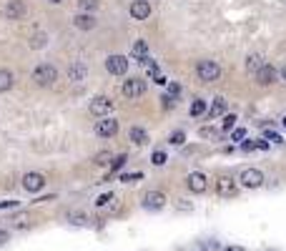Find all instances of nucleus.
Returning <instances> with one entry per match:
<instances>
[{
	"mask_svg": "<svg viewBox=\"0 0 286 251\" xmlns=\"http://www.w3.org/2000/svg\"><path fill=\"white\" fill-rule=\"evenodd\" d=\"M236 121H239V118H236V113H226V116H223V123H221V128H223V131H231V128L236 126Z\"/></svg>",
	"mask_w": 286,
	"mask_h": 251,
	"instance_id": "72a5a7b5",
	"label": "nucleus"
},
{
	"mask_svg": "<svg viewBox=\"0 0 286 251\" xmlns=\"http://www.w3.org/2000/svg\"><path fill=\"white\" fill-rule=\"evenodd\" d=\"M168 143H171V146H183V143H186V133H183V131H173V133L168 136Z\"/></svg>",
	"mask_w": 286,
	"mask_h": 251,
	"instance_id": "c756f323",
	"label": "nucleus"
},
{
	"mask_svg": "<svg viewBox=\"0 0 286 251\" xmlns=\"http://www.w3.org/2000/svg\"><path fill=\"white\" fill-rule=\"evenodd\" d=\"M168 96L178 101V96H181V86H178V83H168Z\"/></svg>",
	"mask_w": 286,
	"mask_h": 251,
	"instance_id": "e433bc0d",
	"label": "nucleus"
},
{
	"mask_svg": "<svg viewBox=\"0 0 286 251\" xmlns=\"http://www.w3.org/2000/svg\"><path fill=\"white\" fill-rule=\"evenodd\" d=\"M261 65H264V61H261L259 56H249V58H246V73L254 78V75L261 70Z\"/></svg>",
	"mask_w": 286,
	"mask_h": 251,
	"instance_id": "5701e85b",
	"label": "nucleus"
},
{
	"mask_svg": "<svg viewBox=\"0 0 286 251\" xmlns=\"http://www.w3.org/2000/svg\"><path fill=\"white\" fill-rule=\"evenodd\" d=\"M236 181L244 188H261L264 186V174H261L259 169H244Z\"/></svg>",
	"mask_w": 286,
	"mask_h": 251,
	"instance_id": "20e7f679",
	"label": "nucleus"
},
{
	"mask_svg": "<svg viewBox=\"0 0 286 251\" xmlns=\"http://www.w3.org/2000/svg\"><path fill=\"white\" fill-rule=\"evenodd\" d=\"M128 138L136 143V146H143V143H148V133L143 131L141 126H131V131H128Z\"/></svg>",
	"mask_w": 286,
	"mask_h": 251,
	"instance_id": "aec40b11",
	"label": "nucleus"
},
{
	"mask_svg": "<svg viewBox=\"0 0 286 251\" xmlns=\"http://www.w3.org/2000/svg\"><path fill=\"white\" fill-rule=\"evenodd\" d=\"M254 78H256V83H259V86H271V83H276V78H281V75H279V70H276L274 65L264 63V65H261V70H259Z\"/></svg>",
	"mask_w": 286,
	"mask_h": 251,
	"instance_id": "f8f14e48",
	"label": "nucleus"
},
{
	"mask_svg": "<svg viewBox=\"0 0 286 251\" xmlns=\"http://www.w3.org/2000/svg\"><path fill=\"white\" fill-rule=\"evenodd\" d=\"M78 8H80L83 13H93V10L98 8V0H78Z\"/></svg>",
	"mask_w": 286,
	"mask_h": 251,
	"instance_id": "473e14b6",
	"label": "nucleus"
},
{
	"mask_svg": "<svg viewBox=\"0 0 286 251\" xmlns=\"http://www.w3.org/2000/svg\"><path fill=\"white\" fill-rule=\"evenodd\" d=\"M143 174L141 171H133V174H121V181L123 184H133V181H141Z\"/></svg>",
	"mask_w": 286,
	"mask_h": 251,
	"instance_id": "f704fd0d",
	"label": "nucleus"
},
{
	"mask_svg": "<svg viewBox=\"0 0 286 251\" xmlns=\"http://www.w3.org/2000/svg\"><path fill=\"white\" fill-rule=\"evenodd\" d=\"M241 148H244V151H254V148H256V141H244Z\"/></svg>",
	"mask_w": 286,
	"mask_h": 251,
	"instance_id": "ea45409f",
	"label": "nucleus"
},
{
	"mask_svg": "<svg viewBox=\"0 0 286 251\" xmlns=\"http://www.w3.org/2000/svg\"><path fill=\"white\" fill-rule=\"evenodd\" d=\"M246 138V128H236L231 131V141H244Z\"/></svg>",
	"mask_w": 286,
	"mask_h": 251,
	"instance_id": "4c0bfd02",
	"label": "nucleus"
},
{
	"mask_svg": "<svg viewBox=\"0 0 286 251\" xmlns=\"http://www.w3.org/2000/svg\"><path fill=\"white\" fill-rule=\"evenodd\" d=\"M281 126H284V128H286V116H284V118H281Z\"/></svg>",
	"mask_w": 286,
	"mask_h": 251,
	"instance_id": "09e8293b",
	"label": "nucleus"
},
{
	"mask_svg": "<svg viewBox=\"0 0 286 251\" xmlns=\"http://www.w3.org/2000/svg\"><path fill=\"white\" fill-rule=\"evenodd\" d=\"M51 3H56V5H61V3H63V0H51Z\"/></svg>",
	"mask_w": 286,
	"mask_h": 251,
	"instance_id": "de8ad7c7",
	"label": "nucleus"
},
{
	"mask_svg": "<svg viewBox=\"0 0 286 251\" xmlns=\"http://www.w3.org/2000/svg\"><path fill=\"white\" fill-rule=\"evenodd\" d=\"M264 138H266V141H271V143H284V138H281L276 131H266V133H264Z\"/></svg>",
	"mask_w": 286,
	"mask_h": 251,
	"instance_id": "c9c22d12",
	"label": "nucleus"
},
{
	"mask_svg": "<svg viewBox=\"0 0 286 251\" xmlns=\"http://www.w3.org/2000/svg\"><path fill=\"white\" fill-rule=\"evenodd\" d=\"M226 113V98H214V103L209 106V111H206V116L209 118H218V116H223Z\"/></svg>",
	"mask_w": 286,
	"mask_h": 251,
	"instance_id": "6ab92c4d",
	"label": "nucleus"
},
{
	"mask_svg": "<svg viewBox=\"0 0 286 251\" xmlns=\"http://www.w3.org/2000/svg\"><path fill=\"white\" fill-rule=\"evenodd\" d=\"M33 83L38 86V88H51L56 80H58V68L56 65H51V63H40L35 70H33Z\"/></svg>",
	"mask_w": 286,
	"mask_h": 251,
	"instance_id": "f257e3e1",
	"label": "nucleus"
},
{
	"mask_svg": "<svg viewBox=\"0 0 286 251\" xmlns=\"http://www.w3.org/2000/svg\"><path fill=\"white\" fill-rule=\"evenodd\" d=\"M161 101H163V108H171V106H176V98H171L168 93H166V96H163Z\"/></svg>",
	"mask_w": 286,
	"mask_h": 251,
	"instance_id": "58836bf2",
	"label": "nucleus"
},
{
	"mask_svg": "<svg viewBox=\"0 0 286 251\" xmlns=\"http://www.w3.org/2000/svg\"><path fill=\"white\" fill-rule=\"evenodd\" d=\"M126 161H128V156H126V153H121V156H113V161H111V174H108L103 181H113V174H116V171H121V169L126 166Z\"/></svg>",
	"mask_w": 286,
	"mask_h": 251,
	"instance_id": "412c9836",
	"label": "nucleus"
},
{
	"mask_svg": "<svg viewBox=\"0 0 286 251\" xmlns=\"http://www.w3.org/2000/svg\"><path fill=\"white\" fill-rule=\"evenodd\" d=\"M3 241H8V234H5V231H0V244H3Z\"/></svg>",
	"mask_w": 286,
	"mask_h": 251,
	"instance_id": "a18cd8bd",
	"label": "nucleus"
},
{
	"mask_svg": "<svg viewBox=\"0 0 286 251\" xmlns=\"http://www.w3.org/2000/svg\"><path fill=\"white\" fill-rule=\"evenodd\" d=\"M128 65H131V61L126 56H108L106 58V70L111 75H126L128 73Z\"/></svg>",
	"mask_w": 286,
	"mask_h": 251,
	"instance_id": "0eeeda50",
	"label": "nucleus"
},
{
	"mask_svg": "<svg viewBox=\"0 0 286 251\" xmlns=\"http://www.w3.org/2000/svg\"><path fill=\"white\" fill-rule=\"evenodd\" d=\"M23 188H25V191H30V193L43 191V188H45V176H43V174H38V171L25 174V176H23Z\"/></svg>",
	"mask_w": 286,
	"mask_h": 251,
	"instance_id": "9b49d317",
	"label": "nucleus"
},
{
	"mask_svg": "<svg viewBox=\"0 0 286 251\" xmlns=\"http://www.w3.org/2000/svg\"><path fill=\"white\" fill-rule=\"evenodd\" d=\"M48 46V35L45 33H35V35H30V48H45Z\"/></svg>",
	"mask_w": 286,
	"mask_h": 251,
	"instance_id": "a878e982",
	"label": "nucleus"
},
{
	"mask_svg": "<svg viewBox=\"0 0 286 251\" xmlns=\"http://www.w3.org/2000/svg\"><path fill=\"white\" fill-rule=\"evenodd\" d=\"M10 224H13V229H28L30 226V216L28 214H15L10 219Z\"/></svg>",
	"mask_w": 286,
	"mask_h": 251,
	"instance_id": "393cba45",
	"label": "nucleus"
},
{
	"mask_svg": "<svg viewBox=\"0 0 286 251\" xmlns=\"http://www.w3.org/2000/svg\"><path fill=\"white\" fill-rule=\"evenodd\" d=\"M118 121L116 118H108V116H103L98 123H96V133L101 136V138H113L116 133H118Z\"/></svg>",
	"mask_w": 286,
	"mask_h": 251,
	"instance_id": "9d476101",
	"label": "nucleus"
},
{
	"mask_svg": "<svg viewBox=\"0 0 286 251\" xmlns=\"http://www.w3.org/2000/svg\"><path fill=\"white\" fill-rule=\"evenodd\" d=\"M196 75L204 83H214L221 78V65L216 61H199L196 63Z\"/></svg>",
	"mask_w": 286,
	"mask_h": 251,
	"instance_id": "f03ea898",
	"label": "nucleus"
},
{
	"mask_svg": "<svg viewBox=\"0 0 286 251\" xmlns=\"http://www.w3.org/2000/svg\"><path fill=\"white\" fill-rule=\"evenodd\" d=\"M111 201H116V193H113V191H108V193H101V196L96 198V206H98V208H103V206H108Z\"/></svg>",
	"mask_w": 286,
	"mask_h": 251,
	"instance_id": "7c9ffc66",
	"label": "nucleus"
},
{
	"mask_svg": "<svg viewBox=\"0 0 286 251\" xmlns=\"http://www.w3.org/2000/svg\"><path fill=\"white\" fill-rule=\"evenodd\" d=\"M85 73H88L85 63L75 61L71 68H68V80H71V83H83V80H85Z\"/></svg>",
	"mask_w": 286,
	"mask_h": 251,
	"instance_id": "2eb2a0df",
	"label": "nucleus"
},
{
	"mask_svg": "<svg viewBox=\"0 0 286 251\" xmlns=\"http://www.w3.org/2000/svg\"><path fill=\"white\" fill-rule=\"evenodd\" d=\"M166 161H168L166 151H153V153H151V163H153V166H163Z\"/></svg>",
	"mask_w": 286,
	"mask_h": 251,
	"instance_id": "2f4dec72",
	"label": "nucleus"
},
{
	"mask_svg": "<svg viewBox=\"0 0 286 251\" xmlns=\"http://www.w3.org/2000/svg\"><path fill=\"white\" fill-rule=\"evenodd\" d=\"M131 58L136 63H143V58H148V43L146 40H136L131 46Z\"/></svg>",
	"mask_w": 286,
	"mask_h": 251,
	"instance_id": "f3484780",
	"label": "nucleus"
},
{
	"mask_svg": "<svg viewBox=\"0 0 286 251\" xmlns=\"http://www.w3.org/2000/svg\"><path fill=\"white\" fill-rule=\"evenodd\" d=\"M221 251H246L244 246H228V249H221Z\"/></svg>",
	"mask_w": 286,
	"mask_h": 251,
	"instance_id": "c03bdc74",
	"label": "nucleus"
},
{
	"mask_svg": "<svg viewBox=\"0 0 286 251\" xmlns=\"http://www.w3.org/2000/svg\"><path fill=\"white\" fill-rule=\"evenodd\" d=\"M88 111L93 113V116H108L111 111H113V98H108V96H96L90 103H88Z\"/></svg>",
	"mask_w": 286,
	"mask_h": 251,
	"instance_id": "39448f33",
	"label": "nucleus"
},
{
	"mask_svg": "<svg viewBox=\"0 0 286 251\" xmlns=\"http://www.w3.org/2000/svg\"><path fill=\"white\" fill-rule=\"evenodd\" d=\"M111 161H113V153H111V151H101V153L93 156V163H96V166H106V163H111Z\"/></svg>",
	"mask_w": 286,
	"mask_h": 251,
	"instance_id": "bb28decb",
	"label": "nucleus"
},
{
	"mask_svg": "<svg viewBox=\"0 0 286 251\" xmlns=\"http://www.w3.org/2000/svg\"><path fill=\"white\" fill-rule=\"evenodd\" d=\"M256 148H264L266 151L269 148V141H256Z\"/></svg>",
	"mask_w": 286,
	"mask_h": 251,
	"instance_id": "37998d69",
	"label": "nucleus"
},
{
	"mask_svg": "<svg viewBox=\"0 0 286 251\" xmlns=\"http://www.w3.org/2000/svg\"><path fill=\"white\" fill-rule=\"evenodd\" d=\"M13 206H18V201H0V211L3 208H13Z\"/></svg>",
	"mask_w": 286,
	"mask_h": 251,
	"instance_id": "a19ab883",
	"label": "nucleus"
},
{
	"mask_svg": "<svg viewBox=\"0 0 286 251\" xmlns=\"http://www.w3.org/2000/svg\"><path fill=\"white\" fill-rule=\"evenodd\" d=\"M186 186H188L191 193H206L209 191V179L201 171H194V174L186 176Z\"/></svg>",
	"mask_w": 286,
	"mask_h": 251,
	"instance_id": "6e6552de",
	"label": "nucleus"
},
{
	"mask_svg": "<svg viewBox=\"0 0 286 251\" xmlns=\"http://www.w3.org/2000/svg\"><path fill=\"white\" fill-rule=\"evenodd\" d=\"M216 193L223 196V198H233L239 193V186H236V181L231 176H218L216 179Z\"/></svg>",
	"mask_w": 286,
	"mask_h": 251,
	"instance_id": "1a4fd4ad",
	"label": "nucleus"
},
{
	"mask_svg": "<svg viewBox=\"0 0 286 251\" xmlns=\"http://www.w3.org/2000/svg\"><path fill=\"white\" fill-rule=\"evenodd\" d=\"M68 221L75 224V226H85V224H88V216H85L83 211H71V214H68Z\"/></svg>",
	"mask_w": 286,
	"mask_h": 251,
	"instance_id": "c85d7f7f",
	"label": "nucleus"
},
{
	"mask_svg": "<svg viewBox=\"0 0 286 251\" xmlns=\"http://www.w3.org/2000/svg\"><path fill=\"white\" fill-rule=\"evenodd\" d=\"M209 108H206V101L204 98H194V103H191V108H188V113H191V118H199V116H204Z\"/></svg>",
	"mask_w": 286,
	"mask_h": 251,
	"instance_id": "4be33fe9",
	"label": "nucleus"
},
{
	"mask_svg": "<svg viewBox=\"0 0 286 251\" xmlns=\"http://www.w3.org/2000/svg\"><path fill=\"white\" fill-rule=\"evenodd\" d=\"M15 83V73L8 68H0V93H8Z\"/></svg>",
	"mask_w": 286,
	"mask_h": 251,
	"instance_id": "a211bd4d",
	"label": "nucleus"
},
{
	"mask_svg": "<svg viewBox=\"0 0 286 251\" xmlns=\"http://www.w3.org/2000/svg\"><path fill=\"white\" fill-rule=\"evenodd\" d=\"M3 13H5L8 20H23L25 18V3L23 0H8Z\"/></svg>",
	"mask_w": 286,
	"mask_h": 251,
	"instance_id": "ddd939ff",
	"label": "nucleus"
},
{
	"mask_svg": "<svg viewBox=\"0 0 286 251\" xmlns=\"http://www.w3.org/2000/svg\"><path fill=\"white\" fill-rule=\"evenodd\" d=\"M266 251H279V249H266Z\"/></svg>",
	"mask_w": 286,
	"mask_h": 251,
	"instance_id": "8fccbe9b",
	"label": "nucleus"
},
{
	"mask_svg": "<svg viewBox=\"0 0 286 251\" xmlns=\"http://www.w3.org/2000/svg\"><path fill=\"white\" fill-rule=\"evenodd\" d=\"M73 25L78 30H93L96 28V18H93V13H80V15L73 18Z\"/></svg>",
	"mask_w": 286,
	"mask_h": 251,
	"instance_id": "dca6fc26",
	"label": "nucleus"
},
{
	"mask_svg": "<svg viewBox=\"0 0 286 251\" xmlns=\"http://www.w3.org/2000/svg\"><path fill=\"white\" fill-rule=\"evenodd\" d=\"M143 208H148V211H161L163 206H166V193L163 191H158V188H151V191H146L143 193Z\"/></svg>",
	"mask_w": 286,
	"mask_h": 251,
	"instance_id": "7ed1b4c3",
	"label": "nucleus"
},
{
	"mask_svg": "<svg viewBox=\"0 0 286 251\" xmlns=\"http://www.w3.org/2000/svg\"><path fill=\"white\" fill-rule=\"evenodd\" d=\"M279 75H281V80H284V83H286V65H284V68H281V73H279Z\"/></svg>",
	"mask_w": 286,
	"mask_h": 251,
	"instance_id": "49530a36",
	"label": "nucleus"
},
{
	"mask_svg": "<svg viewBox=\"0 0 286 251\" xmlns=\"http://www.w3.org/2000/svg\"><path fill=\"white\" fill-rule=\"evenodd\" d=\"M199 136H201V138H214V141H218V138H221V131L214 128V126H204V128L199 131Z\"/></svg>",
	"mask_w": 286,
	"mask_h": 251,
	"instance_id": "cd10ccee",
	"label": "nucleus"
},
{
	"mask_svg": "<svg viewBox=\"0 0 286 251\" xmlns=\"http://www.w3.org/2000/svg\"><path fill=\"white\" fill-rule=\"evenodd\" d=\"M196 249L199 251H221V244H218V239H201V241L196 244Z\"/></svg>",
	"mask_w": 286,
	"mask_h": 251,
	"instance_id": "b1692460",
	"label": "nucleus"
},
{
	"mask_svg": "<svg viewBox=\"0 0 286 251\" xmlns=\"http://www.w3.org/2000/svg\"><path fill=\"white\" fill-rule=\"evenodd\" d=\"M123 96L126 98H131V101H136V98H141L143 93H146V80L143 78H128V80H123Z\"/></svg>",
	"mask_w": 286,
	"mask_h": 251,
	"instance_id": "423d86ee",
	"label": "nucleus"
},
{
	"mask_svg": "<svg viewBox=\"0 0 286 251\" xmlns=\"http://www.w3.org/2000/svg\"><path fill=\"white\" fill-rule=\"evenodd\" d=\"M128 13H131L133 20H146L151 15V3L148 0H133L131 8H128Z\"/></svg>",
	"mask_w": 286,
	"mask_h": 251,
	"instance_id": "4468645a",
	"label": "nucleus"
},
{
	"mask_svg": "<svg viewBox=\"0 0 286 251\" xmlns=\"http://www.w3.org/2000/svg\"><path fill=\"white\" fill-rule=\"evenodd\" d=\"M153 80H156V83H158V86H166V83H168V80H166V78H163V75H156V78H153Z\"/></svg>",
	"mask_w": 286,
	"mask_h": 251,
	"instance_id": "79ce46f5",
	"label": "nucleus"
}]
</instances>
